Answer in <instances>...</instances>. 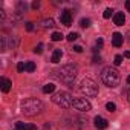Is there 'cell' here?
<instances>
[{"label": "cell", "instance_id": "11", "mask_svg": "<svg viewBox=\"0 0 130 130\" xmlns=\"http://www.w3.org/2000/svg\"><path fill=\"white\" fill-rule=\"evenodd\" d=\"M113 22H115L116 26H122L124 22H125V15H124L122 12H116V14L113 15Z\"/></svg>", "mask_w": 130, "mask_h": 130}, {"label": "cell", "instance_id": "17", "mask_svg": "<svg viewBox=\"0 0 130 130\" xmlns=\"http://www.w3.org/2000/svg\"><path fill=\"white\" fill-rule=\"evenodd\" d=\"M112 14H113V9H112V8H107V9L104 11L103 17H104V19H110V15H112Z\"/></svg>", "mask_w": 130, "mask_h": 130}, {"label": "cell", "instance_id": "33", "mask_svg": "<svg viewBox=\"0 0 130 130\" xmlns=\"http://www.w3.org/2000/svg\"><path fill=\"white\" fill-rule=\"evenodd\" d=\"M127 83H128V84H130V77H127Z\"/></svg>", "mask_w": 130, "mask_h": 130}, {"label": "cell", "instance_id": "7", "mask_svg": "<svg viewBox=\"0 0 130 130\" xmlns=\"http://www.w3.org/2000/svg\"><path fill=\"white\" fill-rule=\"evenodd\" d=\"M60 20H61V23H63L64 26H71V23H72V12H71L69 9L63 11V12H61Z\"/></svg>", "mask_w": 130, "mask_h": 130}, {"label": "cell", "instance_id": "31", "mask_svg": "<svg viewBox=\"0 0 130 130\" xmlns=\"http://www.w3.org/2000/svg\"><path fill=\"white\" fill-rule=\"evenodd\" d=\"M124 57H127V58H130V51H125V52H124Z\"/></svg>", "mask_w": 130, "mask_h": 130}, {"label": "cell", "instance_id": "24", "mask_svg": "<svg viewBox=\"0 0 130 130\" xmlns=\"http://www.w3.org/2000/svg\"><path fill=\"white\" fill-rule=\"evenodd\" d=\"M17 71H19V72L26 71V68H25V64H23V63H19V64H17Z\"/></svg>", "mask_w": 130, "mask_h": 130}, {"label": "cell", "instance_id": "21", "mask_svg": "<svg viewBox=\"0 0 130 130\" xmlns=\"http://www.w3.org/2000/svg\"><path fill=\"white\" fill-rule=\"evenodd\" d=\"M106 109H107L109 112H115V110H116V106H115L113 103H107V104H106Z\"/></svg>", "mask_w": 130, "mask_h": 130}, {"label": "cell", "instance_id": "26", "mask_svg": "<svg viewBox=\"0 0 130 130\" xmlns=\"http://www.w3.org/2000/svg\"><path fill=\"white\" fill-rule=\"evenodd\" d=\"M74 51L75 52H83V47L81 46H74Z\"/></svg>", "mask_w": 130, "mask_h": 130}, {"label": "cell", "instance_id": "5", "mask_svg": "<svg viewBox=\"0 0 130 130\" xmlns=\"http://www.w3.org/2000/svg\"><path fill=\"white\" fill-rule=\"evenodd\" d=\"M80 92L86 96H96L98 93V86L93 80L90 78H84L81 83H80Z\"/></svg>", "mask_w": 130, "mask_h": 130}, {"label": "cell", "instance_id": "23", "mask_svg": "<svg viewBox=\"0 0 130 130\" xmlns=\"http://www.w3.org/2000/svg\"><path fill=\"white\" fill-rule=\"evenodd\" d=\"M34 52H35V54H41V52H43V44H38V46H35Z\"/></svg>", "mask_w": 130, "mask_h": 130}, {"label": "cell", "instance_id": "18", "mask_svg": "<svg viewBox=\"0 0 130 130\" xmlns=\"http://www.w3.org/2000/svg\"><path fill=\"white\" fill-rule=\"evenodd\" d=\"M80 25H81L83 28H89V26H90V20H89V19H81Z\"/></svg>", "mask_w": 130, "mask_h": 130}, {"label": "cell", "instance_id": "9", "mask_svg": "<svg viewBox=\"0 0 130 130\" xmlns=\"http://www.w3.org/2000/svg\"><path fill=\"white\" fill-rule=\"evenodd\" d=\"M122 41H124V38H122V35H121L119 32H115V34L112 35V43H113V46H115V47L122 46Z\"/></svg>", "mask_w": 130, "mask_h": 130}, {"label": "cell", "instance_id": "13", "mask_svg": "<svg viewBox=\"0 0 130 130\" xmlns=\"http://www.w3.org/2000/svg\"><path fill=\"white\" fill-rule=\"evenodd\" d=\"M54 90H55V84H52V83H49L43 87V93H52Z\"/></svg>", "mask_w": 130, "mask_h": 130}, {"label": "cell", "instance_id": "20", "mask_svg": "<svg viewBox=\"0 0 130 130\" xmlns=\"http://www.w3.org/2000/svg\"><path fill=\"white\" fill-rule=\"evenodd\" d=\"M77 38H78V34H77V32H71V34L68 35V40H69V41H75Z\"/></svg>", "mask_w": 130, "mask_h": 130}, {"label": "cell", "instance_id": "12", "mask_svg": "<svg viewBox=\"0 0 130 130\" xmlns=\"http://www.w3.org/2000/svg\"><path fill=\"white\" fill-rule=\"evenodd\" d=\"M61 57H63V51H61V49H55V51H54V54H52L51 61H52L54 64H57V63H60Z\"/></svg>", "mask_w": 130, "mask_h": 130}, {"label": "cell", "instance_id": "14", "mask_svg": "<svg viewBox=\"0 0 130 130\" xmlns=\"http://www.w3.org/2000/svg\"><path fill=\"white\" fill-rule=\"evenodd\" d=\"M25 68H26L28 72H34V71H35V64H34L32 61H28V63L25 64Z\"/></svg>", "mask_w": 130, "mask_h": 130}, {"label": "cell", "instance_id": "30", "mask_svg": "<svg viewBox=\"0 0 130 130\" xmlns=\"http://www.w3.org/2000/svg\"><path fill=\"white\" fill-rule=\"evenodd\" d=\"M96 46H98V47H101V46H103V40H101V38H100V40H96Z\"/></svg>", "mask_w": 130, "mask_h": 130}, {"label": "cell", "instance_id": "32", "mask_svg": "<svg viewBox=\"0 0 130 130\" xmlns=\"http://www.w3.org/2000/svg\"><path fill=\"white\" fill-rule=\"evenodd\" d=\"M127 98H128V101H130V89H128V93H127Z\"/></svg>", "mask_w": 130, "mask_h": 130}, {"label": "cell", "instance_id": "22", "mask_svg": "<svg viewBox=\"0 0 130 130\" xmlns=\"http://www.w3.org/2000/svg\"><path fill=\"white\" fill-rule=\"evenodd\" d=\"M121 63H122V55H116L115 57V64H116V66H119Z\"/></svg>", "mask_w": 130, "mask_h": 130}, {"label": "cell", "instance_id": "27", "mask_svg": "<svg viewBox=\"0 0 130 130\" xmlns=\"http://www.w3.org/2000/svg\"><path fill=\"white\" fill-rule=\"evenodd\" d=\"M26 29H28V31H32V29H34L32 23H26Z\"/></svg>", "mask_w": 130, "mask_h": 130}, {"label": "cell", "instance_id": "29", "mask_svg": "<svg viewBox=\"0 0 130 130\" xmlns=\"http://www.w3.org/2000/svg\"><path fill=\"white\" fill-rule=\"evenodd\" d=\"M38 6H40V3H38V2H34V3H32V8H34V9H37Z\"/></svg>", "mask_w": 130, "mask_h": 130}, {"label": "cell", "instance_id": "15", "mask_svg": "<svg viewBox=\"0 0 130 130\" xmlns=\"http://www.w3.org/2000/svg\"><path fill=\"white\" fill-rule=\"evenodd\" d=\"M51 38H52V41H60V40L63 38V34H61V32H54V34L51 35Z\"/></svg>", "mask_w": 130, "mask_h": 130}, {"label": "cell", "instance_id": "8", "mask_svg": "<svg viewBox=\"0 0 130 130\" xmlns=\"http://www.w3.org/2000/svg\"><path fill=\"white\" fill-rule=\"evenodd\" d=\"M93 124H95V127L98 128V130H104V128H107V121L103 118V116H95V119H93Z\"/></svg>", "mask_w": 130, "mask_h": 130}, {"label": "cell", "instance_id": "28", "mask_svg": "<svg viewBox=\"0 0 130 130\" xmlns=\"http://www.w3.org/2000/svg\"><path fill=\"white\" fill-rule=\"evenodd\" d=\"M125 8H127V11L130 12V0H127V2H125Z\"/></svg>", "mask_w": 130, "mask_h": 130}, {"label": "cell", "instance_id": "10", "mask_svg": "<svg viewBox=\"0 0 130 130\" xmlns=\"http://www.w3.org/2000/svg\"><path fill=\"white\" fill-rule=\"evenodd\" d=\"M0 86H2V90L5 92V93H8L9 90H11V86H12V83L8 80V78H2V80H0Z\"/></svg>", "mask_w": 130, "mask_h": 130}, {"label": "cell", "instance_id": "25", "mask_svg": "<svg viewBox=\"0 0 130 130\" xmlns=\"http://www.w3.org/2000/svg\"><path fill=\"white\" fill-rule=\"evenodd\" d=\"M26 130H37V127L32 124H26Z\"/></svg>", "mask_w": 130, "mask_h": 130}, {"label": "cell", "instance_id": "1", "mask_svg": "<svg viewBox=\"0 0 130 130\" xmlns=\"http://www.w3.org/2000/svg\"><path fill=\"white\" fill-rule=\"evenodd\" d=\"M77 74H78V68L75 66V64H66V66H63L61 69L54 71V72H52V77L57 78V80L61 81V83L71 84V83L75 80Z\"/></svg>", "mask_w": 130, "mask_h": 130}, {"label": "cell", "instance_id": "6", "mask_svg": "<svg viewBox=\"0 0 130 130\" xmlns=\"http://www.w3.org/2000/svg\"><path fill=\"white\" fill-rule=\"evenodd\" d=\"M77 110H81V112H89L92 109L90 103L86 100V98H75L74 100V104H72Z\"/></svg>", "mask_w": 130, "mask_h": 130}, {"label": "cell", "instance_id": "3", "mask_svg": "<svg viewBox=\"0 0 130 130\" xmlns=\"http://www.w3.org/2000/svg\"><path fill=\"white\" fill-rule=\"evenodd\" d=\"M101 80L106 86L109 87H116L119 86V81H121V77H119V72L113 68H104L103 72H101Z\"/></svg>", "mask_w": 130, "mask_h": 130}, {"label": "cell", "instance_id": "4", "mask_svg": "<svg viewBox=\"0 0 130 130\" xmlns=\"http://www.w3.org/2000/svg\"><path fill=\"white\" fill-rule=\"evenodd\" d=\"M52 101H54L57 106L63 107V109H69V107L74 104V98L71 96L69 92H57V93L52 96Z\"/></svg>", "mask_w": 130, "mask_h": 130}, {"label": "cell", "instance_id": "2", "mask_svg": "<svg viewBox=\"0 0 130 130\" xmlns=\"http://www.w3.org/2000/svg\"><path fill=\"white\" fill-rule=\"evenodd\" d=\"M20 106H22V112L26 116H34L43 110V103L37 98H26L22 101Z\"/></svg>", "mask_w": 130, "mask_h": 130}, {"label": "cell", "instance_id": "16", "mask_svg": "<svg viewBox=\"0 0 130 130\" xmlns=\"http://www.w3.org/2000/svg\"><path fill=\"white\" fill-rule=\"evenodd\" d=\"M43 26H46V28H52V26H54V20H52V19H46V20H43Z\"/></svg>", "mask_w": 130, "mask_h": 130}, {"label": "cell", "instance_id": "19", "mask_svg": "<svg viewBox=\"0 0 130 130\" xmlns=\"http://www.w3.org/2000/svg\"><path fill=\"white\" fill-rule=\"evenodd\" d=\"M15 130H26V124L25 122H15Z\"/></svg>", "mask_w": 130, "mask_h": 130}]
</instances>
